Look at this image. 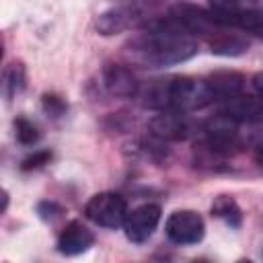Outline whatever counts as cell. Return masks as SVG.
I'll return each instance as SVG.
<instances>
[{
	"label": "cell",
	"instance_id": "cell-1",
	"mask_svg": "<svg viewBox=\"0 0 263 263\" xmlns=\"http://www.w3.org/2000/svg\"><path fill=\"white\" fill-rule=\"evenodd\" d=\"M127 49L132 60L144 68H164L193 58L197 53V43L173 18L166 16L154 23L148 33L134 39Z\"/></svg>",
	"mask_w": 263,
	"mask_h": 263
},
{
	"label": "cell",
	"instance_id": "cell-2",
	"mask_svg": "<svg viewBox=\"0 0 263 263\" xmlns=\"http://www.w3.org/2000/svg\"><path fill=\"white\" fill-rule=\"evenodd\" d=\"M212 101L205 84L195 82L187 76H171L162 80H152L144 90V105L158 111H179L199 107Z\"/></svg>",
	"mask_w": 263,
	"mask_h": 263
},
{
	"label": "cell",
	"instance_id": "cell-3",
	"mask_svg": "<svg viewBox=\"0 0 263 263\" xmlns=\"http://www.w3.org/2000/svg\"><path fill=\"white\" fill-rule=\"evenodd\" d=\"M84 214L90 222H95L103 228H117L127 218V203L119 193L103 191L88 199Z\"/></svg>",
	"mask_w": 263,
	"mask_h": 263
},
{
	"label": "cell",
	"instance_id": "cell-4",
	"mask_svg": "<svg viewBox=\"0 0 263 263\" xmlns=\"http://www.w3.org/2000/svg\"><path fill=\"white\" fill-rule=\"evenodd\" d=\"M164 230H166V236L175 245H195L205 234L203 220L193 210H179V212L171 214Z\"/></svg>",
	"mask_w": 263,
	"mask_h": 263
},
{
	"label": "cell",
	"instance_id": "cell-5",
	"mask_svg": "<svg viewBox=\"0 0 263 263\" xmlns=\"http://www.w3.org/2000/svg\"><path fill=\"white\" fill-rule=\"evenodd\" d=\"M205 140L210 150L218 154H234L240 148V138L236 132V121L226 117L224 113L205 121Z\"/></svg>",
	"mask_w": 263,
	"mask_h": 263
},
{
	"label": "cell",
	"instance_id": "cell-6",
	"mask_svg": "<svg viewBox=\"0 0 263 263\" xmlns=\"http://www.w3.org/2000/svg\"><path fill=\"white\" fill-rule=\"evenodd\" d=\"M158 222H160V208L156 203H144V205L127 212L123 230L132 242H144L152 236Z\"/></svg>",
	"mask_w": 263,
	"mask_h": 263
},
{
	"label": "cell",
	"instance_id": "cell-7",
	"mask_svg": "<svg viewBox=\"0 0 263 263\" xmlns=\"http://www.w3.org/2000/svg\"><path fill=\"white\" fill-rule=\"evenodd\" d=\"M168 18H173L189 37L191 35H205L212 31V25H216L210 16V12L195 4H175L168 12Z\"/></svg>",
	"mask_w": 263,
	"mask_h": 263
},
{
	"label": "cell",
	"instance_id": "cell-8",
	"mask_svg": "<svg viewBox=\"0 0 263 263\" xmlns=\"http://www.w3.org/2000/svg\"><path fill=\"white\" fill-rule=\"evenodd\" d=\"M205 90L212 101H226L240 95L245 78L234 70H218L205 78Z\"/></svg>",
	"mask_w": 263,
	"mask_h": 263
},
{
	"label": "cell",
	"instance_id": "cell-9",
	"mask_svg": "<svg viewBox=\"0 0 263 263\" xmlns=\"http://www.w3.org/2000/svg\"><path fill=\"white\" fill-rule=\"evenodd\" d=\"M92 242H95L92 232H90L86 226H82L80 222L74 220V222H70V224L62 230V234H60V238H58V251H60L62 255L74 257V255H80V253L88 251V249L92 247Z\"/></svg>",
	"mask_w": 263,
	"mask_h": 263
},
{
	"label": "cell",
	"instance_id": "cell-10",
	"mask_svg": "<svg viewBox=\"0 0 263 263\" xmlns=\"http://www.w3.org/2000/svg\"><path fill=\"white\" fill-rule=\"evenodd\" d=\"M138 21H140V12L136 6H115V8L105 10L97 18V29L103 35H115V33L129 29Z\"/></svg>",
	"mask_w": 263,
	"mask_h": 263
},
{
	"label": "cell",
	"instance_id": "cell-11",
	"mask_svg": "<svg viewBox=\"0 0 263 263\" xmlns=\"http://www.w3.org/2000/svg\"><path fill=\"white\" fill-rule=\"evenodd\" d=\"M150 129L162 140H185L189 134V123L179 111H162L150 119Z\"/></svg>",
	"mask_w": 263,
	"mask_h": 263
},
{
	"label": "cell",
	"instance_id": "cell-12",
	"mask_svg": "<svg viewBox=\"0 0 263 263\" xmlns=\"http://www.w3.org/2000/svg\"><path fill=\"white\" fill-rule=\"evenodd\" d=\"M222 113L236 123H251V121H257L263 117V103L255 97L236 95V97L224 101Z\"/></svg>",
	"mask_w": 263,
	"mask_h": 263
},
{
	"label": "cell",
	"instance_id": "cell-13",
	"mask_svg": "<svg viewBox=\"0 0 263 263\" xmlns=\"http://www.w3.org/2000/svg\"><path fill=\"white\" fill-rule=\"evenodd\" d=\"M105 86L115 97H134L138 92V80L132 70L117 64L105 68Z\"/></svg>",
	"mask_w": 263,
	"mask_h": 263
},
{
	"label": "cell",
	"instance_id": "cell-14",
	"mask_svg": "<svg viewBox=\"0 0 263 263\" xmlns=\"http://www.w3.org/2000/svg\"><path fill=\"white\" fill-rule=\"evenodd\" d=\"M212 216L224 220L232 228H238L240 226V218H242L240 216V208L228 195H220V197L214 199V203H212Z\"/></svg>",
	"mask_w": 263,
	"mask_h": 263
},
{
	"label": "cell",
	"instance_id": "cell-15",
	"mask_svg": "<svg viewBox=\"0 0 263 263\" xmlns=\"http://www.w3.org/2000/svg\"><path fill=\"white\" fill-rule=\"evenodd\" d=\"M247 47L249 43L236 35H222L210 43V49L216 55H240Z\"/></svg>",
	"mask_w": 263,
	"mask_h": 263
},
{
	"label": "cell",
	"instance_id": "cell-16",
	"mask_svg": "<svg viewBox=\"0 0 263 263\" xmlns=\"http://www.w3.org/2000/svg\"><path fill=\"white\" fill-rule=\"evenodd\" d=\"M4 97L10 101L16 92H21L23 90V86H25V68H23V64H10L6 70H4Z\"/></svg>",
	"mask_w": 263,
	"mask_h": 263
},
{
	"label": "cell",
	"instance_id": "cell-17",
	"mask_svg": "<svg viewBox=\"0 0 263 263\" xmlns=\"http://www.w3.org/2000/svg\"><path fill=\"white\" fill-rule=\"evenodd\" d=\"M14 132H16V140L21 142V144H35L37 140H39V129H37V125L33 123V121H29V119H25V117H18V119H14Z\"/></svg>",
	"mask_w": 263,
	"mask_h": 263
},
{
	"label": "cell",
	"instance_id": "cell-18",
	"mask_svg": "<svg viewBox=\"0 0 263 263\" xmlns=\"http://www.w3.org/2000/svg\"><path fill=\"white\" fill-rule=\"evenodd\" d=\"M37 214H39L43 220L53 222V220H58V218L64 214V210H62L58 203H53V201H43V203L37 205Z\"/></svg>",
	"mask_w": 263,
	"mask_h": 263
},
{
	"label": "cell",
	"instance_id": "cell-19",
	"mask_svg": "<svg viewBox=\"0 0 263 263\" xmlns=\"http://www.w3.org/2000/svg\"><path fill=\"white\" fill-rule=\"evenodd\" d=\"M43 109H45L49 115L60 117V115L66 111V103H64L60 97H55V95H45V97H43Z\"/></svg>",
	"mask_w": 263,
	"mask_h": 263
},
{
	"label": "cell",
	"instance_id": "cell-20",
	"mask_svg": "<svg viewBox=\"0 0 263 263\" xmlns=\"http://www.w3.org/2000/svg\"><path fill=\"white\" fill-rule=\"evenodd\" d=\"M51 158V154L49 152H35L33 156H29V158H25L23 160V171H31V168H39V166H43V164H47V160Z\"/></svg>",
	"mask_w": 263,
	"mask_h": 263
},
{
	"label": "cell",
	"instance_id": "cell-21",
	"mask_svg": "<svg viewBox=\"0 0 263 263\" xmlns=\"http://www.w3.org/2000/svg\"><path fill=\"white\" fill-rule=\"evenodd\" d=\"M253 90L257 95L259 101H263V72H257L253 76Z\"/></svg>",
	"mask_w": 263,
	"mask_h": 263
},
{
	"label": "cell",
	"instance_id": "cell-22",
	"mask_svg": "<svg viewBox=\"0 0 263 263\" xmlns=\"http://www.w3.org/2000/svg\"><path fill=\"white\" fill-rule=\"evenodd\" d=\"M257 160H259V164L263 166V144L259 146V152H257Z\"/></svg>",
	"mask_w": 263,
	"mask_h": 263
},
{
	"label": "cell",
	"instance_id": "cell-23",
	"mask_svg": "<svg viewBox=\"0 0 263 263\" xmlns=\"http://www.w3.org/2000/svg\"><path fill=\"white\" fill-rule=\"evenodd\" d=\"M238 263H253V261H249V259H240Z\"/></svg>",
	"mask_w": 263,
	"mask_h": 263
},
{
	"label": "cell",
	"instance_id": "cell-24",
	"mask_svg": "<svg viewBox=\"0 0 263 263\" xmlns=\"http://www.w3.org/2000/svg\"><path fill=\"white\" fill-rule=\"evenodd\" d=\"M195 263H208V261H203V259H199V261H195Z\"/></svg>",
	"mask_w": 263,
	"mask_h": 263
}]
</instances>
